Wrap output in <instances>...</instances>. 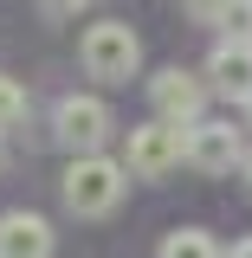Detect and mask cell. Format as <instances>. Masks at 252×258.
<instances>
[{
	"label": "cell",
	"instance_id": "1",
	"mask_svg": "<svg viewBox=\"0 0 252 258\" xmlns=\"http://www.w3.org/2000/svg\"><path fill=\"white\" fill-rule=\"evenodd\" d=\"M123 187H129V161H110V155H71L65 168V207L78 220H104L123 207Z\"/></svg>",
	"mask_w": 252,
	"mask_h": 258
},
{
	"label": "cell",
	"instance_id": "2",
	"mask_svg": "<svg viewBox=\"0 0 252 258\" xmlns=\"http://www.w3.org/2000/svg\"><path fill=\"white\" fill-rule=\"evenodd\" d=\"M78 58H84V71L97 84H129L136 64H142V39L129 32V20H97L78 39Z\"/></svg>",
	"mask_w": 252,
	"mask_h": 258
},
{
	"label": "cell",
	"instance_id": "3",
	"mask_svg": "<svg viewBox=\"0 0 252 258\" xmlns=\"http://www.w3.org/2000/svg\"><path fill=\"white\" fill-rule=\"evenodd\" d=\"M123 161H129V174H136V181H162V174H175V168L188 161V129H181V123H162V116H149V123H136V129H129Z\"/></svg>",
	"mask_w": 252,
	"mask_h": 258
},
{
	"label": "cell",
	"instance_id": "4",
	"mask_svg": "<svg viewBox=\"0 0 252 258\" xmlns=\"http://www.w3.org/2000/svg\"><path fill=\"white\" fill-rule=\"evenodd\" d=\"M110 129H117V116H110V103L104 97H59V110H52V136H59L71 155H104V142H110Z\"/></svg>",
	"mask_w": 252,
	"mask_h": 258
},
{
	"label": "cell",
	"instance_id": "5",
	"mask_svg": "<svg viewBox=\"0 0 252 258\" xmlns=\"http://www.w3.org/2000/svg\"><path fill=\"white\" fill-rule=\"evenodd\" d=\"M207 78H194V71H181V64H168V71H156L149 78V110H156L162 123H181L194 129L200 123V110H207Z\"/></svg>",
	"mask_w": 252,
	"mask_h": 258
},
{
	"label": "cell",
	"instance_id": "6",
	"mask_svg": "<svg viewBox=\"0 0 252 258\" xmlns=\"http://www.w3.org/2000/svg\"><path fill=\"white\" fill-rule=\"evenodd\" d=\"M188 168L200 174H233V168H246V136L220 116H200L188 129Z\"/></svg>",
	"mask_w": 252,
	"mask_h": 258
},
{
	"label": "cell",
	"instance_id": "7",
	"mask_svg": "<svg viewBox=\"0 0 252 258\" xmlns=\"http://www.w3.org/2000/svg\"><path fill=\"white\" fill-rule=\"evenodd\" d=\"M207 84H214L220 97L252 103V39H226V45H214V58H207Z\"/></svg>",
	"mask_w": 252,
	"mask_h": 258
},
{
	"label": "cell",
	"instance_id": "8",
	"mask_svg": "<svg viewBox=\"0 0 252 258\" xmlns=\"http://www.w3.org/2000/svg\"><path fill=\"white\" fill-rule=\"evenodd\" d=\"M0 258H52V226L26 207L0 213Z\"/></svg>",
	"mask_w": 252,
	"mask_h": 258
},
{
	"label": "cell",
	"instance_id": "9",
	"mask_svg": "<svg viewBox=\"0 0 252 258\" xmlns=\"http://www.w3.org/2000/svg\"><path fill=\"white\" fill-rule=\"evenodd\" d=\"M156 258H226V252L200 232V226H181V232H168V239L156 245Z\"/></svg>",
	"mask_w": 252,
	"mask_h": 258
},
{
	"label": "cell",
	"instance_id": "10",
	"mask_svg": "<svg viewBox=\"0 0 252 258\" xmlns=\"http://www.w3.org/2000/svg\"><path fill=\"white\" fill-rule=\"evenodd\" d=\"M26 110H32L26 84H20V78H0V136H7V129H20V123H26Z\"/></svg>",
	"mask_w": 252,
	"mask_h": 258
},
{
	"label": "cell",
	"instance_id": "11",
	"mask_svg": "<svg viewBox=\"0 0 252 258\" xmlns=\"http://www.w3.org/2000/svg\"><path fill=\"white\" fill-rule=\"evenodd\" d=\"M181 7H188V20H200V26H220V20L239 13V0H181Z\"/></svg>",
	"mask_w": 252,
	"mask_h": 258
},
{
	"label": "cell",
	"instance_id": "12",
	"mask_svg": "<svg viewBox=\"0 0 252 258\" xmlns=\"http://www.w3.org/2000/svg\"><path fill=\"white\" fill-rule=\"evenodd\" d=\"M78 7H91V0H45V13H78Z\"/></svg>",
	"mask_w": 252,
	"mask_h": 258
},
{
	"label": "cell",
	"instance_id": "13",
	"mask_svg": "<svg viewBox=\"0 0 252 258\" xmlns=\"http://www.w3.org/2000/svg\"><path fill=\"white\" fill-rule=\"evenodd\" d=\"M226 258H252V239H239V245H233V252H226Z\"/></svg>",
	"mask_w": 252,
	"mask_h": 258
},
{
	"label": "cell",
	"instance_id": "14",
	"mask_svg": "<svg viewBox=\"0 0 252 258\" xmlns=\"http://www.w3.org/2000/svg\"><path fill=\"white\" fill-rule=\"evenodd\" d=\"M246 187H252V155H246Z\"/></svg>",
	"mask_w": 252,
	"mask_h": 258
},
{
	"label": "cell",
	"instance_id": "15",
	"mask_svg": "<svg viewBox=\"0 0 252 258\" xmlns=\"http://www.w3.org/2000/svg\"><path fill=\"white\" fill-rule=\"evenodd\" d=\"M0 168H7V149H0Z\"/></svg>",
	"mask_w": 252,
	"mask_h": 258
},
{
	"label": "cell",
	"instance_id": "16",
	"mask_svg": "<svg viewBox=\"0 0 252 258\" xmlns=\"http://www.w3.org/2000/svg\"><path fill=\"white\" fill-rule=\"evenodd\" d=\"M246 123H252V103H246Z\"/></svg>",
	"mask_w": 252,
	"mask_h": 258
}]
</instances>
